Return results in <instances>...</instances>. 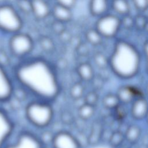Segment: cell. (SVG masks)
Masks as SVG:
<instances>
[{
    "instance_id": "44dd1931",
    "label": "cell",
    "mask_w": 148,
    "mask_h": 148,
    "mask_svg": "<svg viewBox=\"0 0 148 148\" xmlns=\"http://www.w3.org/2000/svg\"><path fill=\"white\" fill-rule=\"evenodd\" d=\"M120 102L117 95L112 94L106 95L103 99V104L108 109H115Z\"/></svg>"
},
{
    "instance_id": "5bb4252c",
    "label": "cell",
    "mask_w": 148,
    "mask_h": 148,
    "mask_svg": "<svg viewBox=\"0 0 148 148\" xmlns=\"http://www.w3.org/2000/svg\"><path fill=\"white\" fill-rule=\"evenodd\" d=\"M108 6V0H90L89 8L92 15L100 17L106 14Z\"/></svg>"
},
{
    "instance_id": "836d02e7",
    "label": "cell",
    "mask_w": 148,
    "mask_h": 148,
    "mask_svg": "<svg viewBox=\"0 0 148 148\" xmlns=\"http://www.w3.org/2000/svg\"><path fill=\"white\" fill-rule=\"evenodd\" d=\"M62 119L65 122V123L69 124L72 123L73 120V117L71 114V113L69 112H65L62 114Z\"/></svg>"
},
{
    "instance_id": "7402d4cb",
    "label": "cell",
    "mask_w": 148,
    "mask_h": 148,
    "mask_svg": "<svg viewBox=\"0 0 148 148\" xmlns=\"http://www.w3.org/2000/svg\"><path fill=\"white\" fill-rule=\"evenodd\" d=\"M69 93L73 98H80L84 93V87L80 83H76L71 87Z\"/></svg>"
},
{
    "instance_id": "5b68a950",
    "label": "cell",
    "mask_w": 148,
    "mask_h": 148,
    "mask_svg": "<svg viewBox=\"0 0 148 148\" xmlns=\"http://www.w3.org/2000/svg\"><path fill=\"white\" fill-rule=\"evenodd\" d=\"M34 42L30 35L18 32L12 34L9 40V47L13 55L17 57H23L33 49Z\"/></svg>"
},
{
    "instance_id": "4316f807",
    "label": "cell",
    "mask_w": 148,
    "mask_h": 148,
    "mask_svg": "<svg viewBox=\"0 0 148 148\" xmlns=\"http://www.w3.org/2000/svg\"><path fill=\"white\" fill-rule=\"evenodd\" d=\"M134 26L137 27L138 29H143L146 25V18L143 15H138L135 18Z\"/></svg>"
},
{
    "instance_id": "d6986e66",
    "label": "cell",
    "mask_w": 148,
    "mask_h": 148,
    "mask_svg": "<svg viewBox=\"0 0 148 148\" xmlns=\"http://www.w3.org/2000/svg\"><path fill=\"white\" fill-rule=\"evenodd\" d=\"M140 134V130L137 125H131L126 131L125 138L128 142L134 143L136 142Z\"/></svg>"
},
{
    "instance_id": "2e32d148",
    "label": "cell",
    "mask_w": 148,
    "mask_h": 148,
    "mask_svg": "<svg viewBox=\"0 0 148 148\" xmlns=\"http://www.w3.org/2000/svg\"><path fill=\"white\" fill-rule=\"evenodd\" d=\"M112 7L116 13L123 16L128 14L130 10L128 0H112Z\"/></svg>"
},
{
    "instance_id": "52a82bcc",
    "label": "cell",
    "mask_w": 148,
    "mask_h": 148,
    "mask_svg": "<svg viewBox=\"0 0 148 148\" xmlns=\"http://www.w3.org/2000/svg\"><path fill=\"white\" fill-rule=\"evenodd\" d=\"M4 148H43L39 139L29 132L21 133L16 141Z\"/></svg>"
},
{
    "instance_id": "6da1fadb",
    "label": "cell",
    "mask_w": 148,
    "mask_h": 148,
    "mask_svg": "<svg viewBox=\"0 0 148 148\" xmlns=\"http://www.w3.org/2000/svg\"><path fill=\"white\" fill-rule=\"evenodd\" d=\"M14 73L23 87L43 99L53 100L59 93L55 72L45 60L34 58L24 61L15 68Z\"/></svg>"
},
{
    "instance_id": "ba28073f",
    "label": "cell",
    "mask_w": 148,
    "mask_h": 148,
    "mask_svg": "<svg viewBox=\"0 0 148 148\" xmlns=\"http://www.w3.org/2000/svg\"><path fill=\"white\" fill-rule=\"evenodd\" d=\"M14 130V124L8 114L0 108V148H4Z\"/></svg>"
},
{
    "instance_id": "9c48e42d",
    "label": "cell",
    "mask_w": 148,
    "mask_h": 148,
    "mask_svg": "<svg viewBox=\"0 0 148 148\" xmlns=\"http://www.w3.org/2000/svg\"><path fill=\"white\" fill-rule=\"evenodd\" d=\"M14 92L13 83L5 68L0 65V102L9 101Z\"/></svg>"
},
{
    "instance_id": "e575fe53",
    "label": "cell",
    "mask_w": 148,
    "mask_h": 148,
    "mask_svg": "<svg viewBox=\"0 0 148 148\" xmlns=\"http://www.w3.org/2000/svg\"><path fill=\"white\" fill-rule=\"evenodd\" d=\"M6 3V0H0V5Z\"/></svg>"
},
{
    "instance_id": "4dcf8cb0",
    "label": "cell",
    "mask_w": 148,
    "mask_h": 148,
    "mask_svg": "<svg viewBox=\"0 0 148 148\" xmlns=\"http://www.w3.org/2000/svg\"><path fill=\"white\" fill-rule=\"evenodd\" d=\"M123 19L121 20V24L123 25L125 28H131L134 26V20L132 17L127 14L123 16Z\"/></svg>"
},
{
    "instance_id": "d6a6232c",
    "label": "cell",
    "mask_w": 148,
    "mask_h": 148,
    "mask_svg": "<svg viewBox=\"0 0 148 148\" xmlns=\"http://www.w3.org/2000/svg\"><path fill=\"white\" fill-rule=\"evenodd\" d=\"M77 0H56L57 4L72 9L76 4Z\"/></svg>"
},
{
    "instance_id": "8992f818",
    "label": "cell",
    "mask_w": 148,
    "mask_h": 148,
    "mask_svg": "<svg viewBox=\"0 0 148 148\" xmlns=\"http://www.w3.org/2000/svg\"><path fill=\"white\" fill-rule=\"evenodd\" d=\"M121 26V19L119 17L112 14H105L99 17L95 28L103 38H110L117 34Z\"/></svg>"
},
{
    "instance_id": "d4e9b609",
    "label": "cell",
    "mask_w": 148,
    "mask_h": 148,
    "mask_svg": "<svg viewBox=\"0 0 148 148\" xmlns=\"http://www.w3.org/2000/svg\"><path fill=\"white\" fill-rule=\"evenodd\" d=\"M40 45L41 47L46 51H50L54 48V43L51 39L47 36L41 38L40 40Z\"/></svg>"
},
{
    "instance_id": "30bf717a",
    "label": "cell",
    "mask_w": 148,
    "mask_h": 148,
    "mask_svg": "<svg viewBox=\"0 0 148 148\" xmlns=\"http://www.w3.org/2000/svg\"><path fill=\"white\" fill-rule=\"evenodd\" d=\"M52 145L54 148H80L79 141L71 134L61 131L54 135Z\"/></svg>"
},
{
    "instance_id": "603a6c76",
    "label": "cell",
    "mask_w": 148,
    "mask_h": 148,
    "mask_svg": "<svg viewBox=\"0 0 148 148\" xmlns=\"http://www.w3.org/2000/svg\"><path fill=\"white\" fill-rule=\"evenodd\" d=\"M16 5L23 13L26 14L31 13V0H16Z\"/></svg>"
},
{
    "instance_id": "1f68e13d",
    "label": "cell",
    "mask_w": 148,
    "mask_h": 148,
    "mask_svg": "<svg viewBox=\"0 0 148 148\" xmlns=\"http://www.w3.org/2000/svg\"><path fill=\"white\" fill-rule=\"evenodd\" d=\"M53 136L50 132L49 131H46L41 135V139H39L41 143L44 144H49L50 143H52Z\"/></svg>"
},
{
    "instance_id": "e0dca14e",
    "label": "cell",
    "mask_w": 148,
    "mask_h": 148,
    "mask_svg": "<svg viewBox=\"0 0 148 148\" xmlns=\"http://www.w3.org/2000/svg\"><path fill=\"white\" fill-rule=\"evenodd\" d=\"M117 96L120 102L128 103L134 97V94L130 87L123 86L119 90Z\"/></svg>"
},
{
    "instance_id": "f546056e",
    "label": "cell",
    "mask_w": 148,
    "mask_h": 148,
    "mask_svg": "<svg viewBox=\"0 0 148 148\" xmlns=\"http://www.w3.org/2000/svg\"><path fill=\"white\" fill-rule=\"evenodd\" d=\"M10 62V59L7 53L2 50L0 49V65L3 68L8 65Z\"/></svg>"
},
{
    "instance_id": "4fadbf2b",
    "label": "cell",
    "mask_w": 148,
    "mask_h": 148,
    "mask_svg": "<svg viewBox=\"0 0 148 148\" xmlns=\"http://www.w3.org/2000/svg\"><path fill=\"white\" fill-rule=\"evenodd\" d=\"M52 13L56 21L63 23L69 21L72 17V12L71 11V9L57 3L53 8Z\"/></svg>"
},
{
    "instance_id": "f1b7e54d",
    "label": "cell",
    "mask_w": 148,
    "mask_h": 148,
    "mask_svg": "<svg viewBox=\"0 0 148 148\" xmlns=\"http://www.w3.org/2000/svg\"><path fill=\"white\" fill-rule=\"evenodd\" d=\"M134 5L140 11H145L148 6V0H132Z\"/></svg>"
},
{
    "instance_id": "d590c367",
    "label": "cell",
    "mask_w": 148,
    "mask_h": 148,
    "mask_svg": "<svg viewBox=\"0 0 148 148\" xmlns=\"http://www.w3.org/2000/svg\"><path fill=\"white\" fill-rule=\"evenodd\" d=\"M43 148H54L53 146L52 147H50V146H46L45 147H43Z\"/></svg>"
},
{
    "instance_id": "ac0fdd59",
    "label": "cell",
    "mask_w": 148,
    "mask_h": 148,
    "mask_svg": "<svg viewBox=\"0 0 148 148\" xmlns=\"http://www.w3.org/2000/svg\"><path fill=\"white\" fill-rule=\"evenodd\" d=\"M86 38L87 40L92 45H98L102 40L103 37L95 29H89L86 33Z\"/></svg>"
},
{
    "instance_id": "484cf974",
    "label": "cell",
    "mask_w": 148,
    "mask_h": 148,
    "mask_svg": "<svg viewBox=\"0 0 148 148\" xmlns=\"http://www.w3.org/2000/svg\"><path fill=\"white\" fill-rule=\"evenodd\" d=\"M98 99V94L94 91H91L87 94L85 97V103L94 106Z\"/></svg>"
},
{
    "instance_id": "83f0119b",
    "label": "cell",
    "mask_w": 148,
    "mask_h": 148,
    "mask_svg": "<svg viewBox=\"0 0 148 148\" xmlns=\"http://www.w3.org/2000/svg\"><path fill=\"white\" fill-rule=\"evenodd\" d=\"M94 61L96 64L101 68L105 67L107 64V59L102 53H97L94 57Z\"/></svg>"
},
{
    "instance_id": "7a4b0ae2",
    "label": "cell",
    "mask_w": 148,
    "mask_h": 148,
    "mask_svg": "<svg viewBox=\"0 0 148 148\" xmlns=\"http://www.w3.org/2000/svg\"><path fill=\"white\" fill-rule=\"evenodd\" d=\"M140 62L139 53L132 44L123 40L116 42L109 60L115 74L121 78L132 77L138 73Z\"/></svg>"
},
{
    "instance_id": "3957f363",
    "label": "cell",
    "mask_w": 148,
    "mask_h": 148,
    "mask_svg": "<svg viewBox=\"0 0 148 148\" xmlns=\"http://www.w3.org/2000/svg\"><path fill=\"white\" fill-rule=\"evenodd\" d=\"M25 115L28 121L39 128L47 126L52 120L53 110L47 103L32 102L25 108Z\"/></svg>"
},
{
    "instance_id": "9a60e30c",
    "label": "cell",
    "mask_w": 148,
    "mask_h": 148,
    "mask_svg": "<svg viewBox=\"0 0 148 148\" xmlns=\"http://www.w3.org/2000/svg\"><path fill=\"white\" fill-rule=\"evenodd\" d=\"M77 71L80 77L83 80L89 81L93 77V69L91 65L87 62L80 64L77 67Z\"/></svg>"
},
{
    "instance_id": "cb8c5ba5",
    "label": "cell",
    "mask_w": 148,
    "mask_h": 148,
    "mask_svg": "<svg viewBox=\"0 0 148 148\" xmlns=\"http://www.w3.org/2000/svg\"><path fill=\"white\" fill-rule=\"evenodd\" d=\"M124 138V135L120 132H115L110 136L109 140L110 144L113 147L119 146L123 142Z\"/></svg>"
},
{
    "instance_id": "ffe728a7",
    "label": "cell",
    "mask_w": 148,
    "mask_h": 148,
    "mask_svg": "<svg viewBox=\"0 0 148 148\" xmlns=\"http://www.w3.org/2000/svg\"><path fill=\"white\" fill-rule=\"evenodd\" d=\"M94 113V106L87 103L83 104L78 110V114L79 117L83 120L90 119Z\"/></svg>"
},
{
    "instance_id": "7c38bea8",
    "label": "cell",
    "mask_w": 148,
    "mask_h": 148,
    "mask_svg": "<svg viewBox=\"0 0 148 148\" xmlns=\"http://www.w3.org/2000/svg\"><path fill=\"white\" fill-rule=\"evenodd\" d=\"M147 112V101L145 98H139L134 102L131 108V114L134 119L142 120L145 118Z\"/></svg>"
},
{
    "instance_id": "8fae6325",
    "label": "cell",
    "mask_w": 148,
    "mask_h": 148,
    "mask_svg": "<svg viewBox=\"0 0 148 148\" xmlns=\"http://www.w3.org/2000/svg\"><path fill=\"white\" fill-rule=\"evenodd\" d=\"M31 13L38 19H44L50 13L49 5L46 0H31Z\"/></svg>"
},
{
    "instance_id": "277c9868",
    "label": "cell",
    "mask_w": 148,
    "mask_h": 148,
    "mask_svg": "<svg viewBox=\"0 0 148 148\" xmlns=\"http://www.w3.org/2000/svg\"><path fill=\"white\" fill-rule=\"evenodd\" d=\"M23 20L16 9L11 5H0V31L13 34L20 32L23 27Z\"/></svg>"
}]
</instances>
